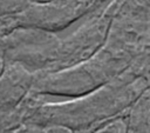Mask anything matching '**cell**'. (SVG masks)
Returning a JSON list of instances; mask_svg holds the SVG:
<instances>
[{
	"instance_id": "obj_3",
	"label": "cell",
	"mask_w": 150,
	"mask_h": 133,
	"mask_svg": "<svg viewBox=\"0 0 150 133\" xmlns=\"http://www.w3.org/2000/svg\"><path fill=\"white\" fill-rule=\"evenodd\" d=\"M127 133H150V122H144L139 125H128Z\"/></svg>"
},
{
	"instance_id": "obj_4",
	"label": "cell",
	"mask_w": 150,
	"mask_h": 133,
	"mask_svg": "<svg viewBox=\"0 0 150 133\" xmlns=\"http://www.w3.org/2000/svg\"><path fill=\"white\" fill-rule=\"evenodd\" d=\"M149 26H150V11H149Z\"/></svg>"
},
{
	"instance_id": "obj_2",
	"label": "cell",
	"mask_w": 150,
	"mask_h": 133,
	"mask_svg": "<svg viewBox=\"0 0 150 133\" xmlns=\"http://www.w3.org/2000/svg\"><path fill=\"white\" fill-rule=\"evenodd\" d=\"M28 0H0V9L6 12H13L15 9L22 8Z\"/></svg>"
},
{
	"instance_id": "obj_1",
	"label": "cell",
	"mask_w": 150,
	"mask_h": 133,
	"mask_svg": "<svg viewBox=\"0 0 150 133\" xmlns=\"http://www.w3.org/2000/svg\"><path fill=\"white\" fill-rule=\"evenodd\" d=\"M127 118L129 126L150 122V86L128 111Z\"/></svg>"
}]
</instances>
